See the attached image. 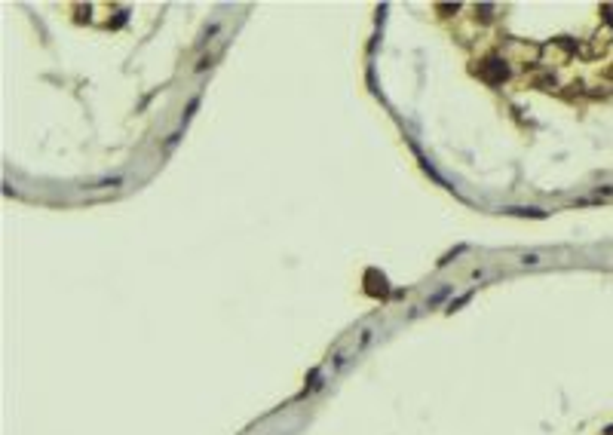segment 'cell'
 Segmentation results:
<instances>
[{"label":"cell","mask_w":613,"mask_h":435,"mask_svg":"<svg viewBox=\"0 0 613 435\" xmlns=\"http://www.w3.org/2000/svg\"><path fill=\"white\" fill-rule=\"evenodd\" d=\"M506 74H509V71H506V65H503V62H488V65L481 68V77H484V80H491V83L506 80Z\"/></svg>","instance_id":"1"},{"label":"cell","mask_w":613,"mask_h":435,"mask_svg":"<svg viewBox=\"0 0 613 435\" xmlns=\"http://www.w3.org/2000/svg\"><path fill=\"white\" fill-rule=\"evenodd\" d=\"M506 215H518V218H546V212L543 209H534V206H509V209H503Z\"/></svg>","instance_id":"2"},{"label":"cell","mask_w":613,"mask_h":435,"mask_svg":"<svg viewBox=\"0 0 613 435\" xmlns=\"http://www.w3.org/2000/svg\"><path fill=\"white\" fill-rule=\"evenodd\" d=\"M117 184H123V178L120 175H114V178H98V181H89V184H83L86 190H101V187H117Z\"/></svg>","instance_id":"3"},{"label":"cell","mask_w":613,"mask_h":435,"mask_svg":"<svg viewBox=\"0 0 613 435\" xmlns=\"http://www.w3.org/2000/svg\"><path fill=\"white\" fill-rule=\"evenodd\" d=\"M521 264L534 267V264H539V255H536V251H531V255H521Z\"/></svg>","instance_id":"4"},{"label":"cell","mask_w":613,"mask_h":435,"mask_svg":"<svg viewBox=\"0 0 613 435\" xmlns=\"http://www.w3.org/2000/svg\"><path fill=\"white\" fill-rule=\"evenodd\" d=\"M607 435H613V426H610V429H607Z\"/></svg>","instance_id":"5"}]
</instances>
